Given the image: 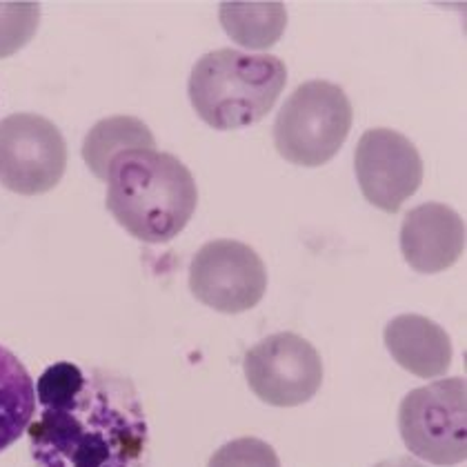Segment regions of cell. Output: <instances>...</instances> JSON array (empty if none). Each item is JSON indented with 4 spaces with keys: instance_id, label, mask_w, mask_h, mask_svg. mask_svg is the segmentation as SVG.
<instances>
[{
    "instance_id": "cell-1",
    "label": "cell",
    "mask_w": 467,
    "mask_h": 467,
    "mask_svg": "<svg viewBox=\"0 0 467 467\" xmlns=\"http://www.w3.org/2000/svg\"><path fill=\"white\" fill-rule=\"evenodd\" d=\"M29 450L36 467H143L147 420L130 379L56 363L36 383Z\"/></svg>"
},
{
    "instance_id": "cell-2",
    "label": "cell",
    "mask_w": 467,
    "mask_h": 467,
    "mask_svg": "<svg viewBox=\"0 0 467 467\" xmlns=\"http://www.w3.org/2000/svg\"><path fill=\"white\" fill-rule=\"evenodd\" d=\"M108 210L125 232L151 245L185 230L198 205L196 181L176 156L127 150L109 162Z\"/></svg>"
},
{
    "instance_id": "cell-3",
    "label": "cell",
    "mask_w": 467,
    "mask_h": 467,
    "mask_svg": "<svg viewBox=\"0 0 467 467\" xmlns=\"http://www.w3.org/2000/svg\"><path fill=\"white\" fill-rule=\"evenodd\" d=\"M285 83L287 67L276 56L216 49L194 65L187 91L201 120L232 131L265 119Z\"/></svg>"
},
{
    "instance_id": "cell-4",
    "label": "cell",
    "mask_w": 467,
    "mask_h": 467,
    "mask_svg": "<svg viewBox=\"0 0 467 467\" xmlns=\"http://www.w3.org/2000/svg\"><path fill=\"white\" fill-rule=\"evenodd\" d=\"M348 94L327 80H309L289 96L274 123V145L292 165L321 167L338 154L352 130Z\"/></svg>"
},
{
    "instance_id": "cell-5",
    "label": "cell",
    "mask_w": 467,
    "mask_h": 467,
    "mask_svg": "<svg viewBox=\"0 0 467 467\" xmlns=\"http://www.w3.org/2000/svg\"><path fill=\"white\" fill-rule=\"evenodd\" d=\"M465 379H441L400 400L399 431L405 448L431 465H461L467 459Z\"/></svg>"
},
{
    "instance_id": "cell-6",
    "label": "cell",
    "mask_w": 467,
    "mask_h": 467,
    "mask_svg": "<svg viewBox=\"0 0 467 467\" xmlns=\"http://www.w3.org/2000/svg\"><path fill=\"white\" fill-rule=\"evenodd\" d=\"M67 167L63 134L45 116L20 111L0 120V185L23 196L54 190Z\"/></svg>"
},
{
    "instance_id": "cell-7",
    "label": "cell",
    "mask_w": 467,
    "mask_h": 467,
    "mask_svg": "<svg viewBox=\"0 0 467 467\" xmlns=\"http://www.w3.org/2000/svg\"><path fill=\"white\" fill-rule=\"evenodd\" d=\"M247 383L263 403L296 408L317 396L323 360L312 343L292 332L272 334L254 345L243 360Z\"/></svg>"
},
{
    "instance_id": "cell-8",
    "label": "cell",
    "mask_w": 467,
    "mask_h": 467,
    "mask_svg": "<svg viewBox=\"0 0 467 467\" xmlns=\"http://www.w3.org/2000/svg\"><path fill=\"white\" fill-rule=\"evenodd\" d=\"M190 289L202 306L216 312H247L265 296V263L245 243L230 238L205 243L192 258Z\"/></svg>"
},
{
    "instance_id": "cell-9",
    "label": "cell",
    "mask_w": 467,
    "mask_h": 467,
    "mask_svg": "<svg viewBox=\"0 0 467 467\" xmlns=\"http://www.w3.org/2000/svg\"><path fill=\"white\" fill-rule=\"evenodd\" d=\"M354 170L368 202L388 214H396L423 182V161L416 145L388 127L368 130L360 136Z\"/></svg>"
},
{
    "instance_id": "cell-10",
    "label": "cell",
    "mask_w": 467,
    "mask_h": 467,
    "mask_svg": "<svg viewBox=\"0 0 467 467\" xmlns=\"http://www.w3.org/2000/svg\"><path fill=\"white\" fill-rule=\"evenodd\" d=\"M400 252L414 272L450 270L465 252V223L443 202H423L410 210L400 225Z\"/></svg>"
},
{
    "instance_id": "cell-11",
    "label": "cell",
    "mask_w": 467,
    "mask_h": 467,
    "mask_svg": "<svg viewBox=\"0 0 467 467\" xmlns=\"http://www.w3.org/2000/svg\"><path fill=\"white\" fill-rule=\"evenodd\" d=\"M385 348L403 369L419 379L443 377L451 365V341L439 323L400 314L385 325Z\"/></svg>"
},
{
    "instance_id": "cell-12",
    "label": "cell",
    "mask_w": 467,
    "mask_h": 467,
    "mask_svg": "<svg viewBox=\"0 0 467 467\" xmlns=\"http://www.w3.org/2000/svg\"><path fill=\"white\" fill-rule=\"evenodd\" d=\"M36 414V385L16 354L0 345V454L25 434Z\"/></svg>"
},
{
    "instance_id": "cell-13",
    "label": "cell",
    "mask_w": 467,
    "mask_h": 467,
    "mask_svg": "<svg viewBox=\"0 0 467 467\" xmlns=\"http://www.w3.org/2000/svg\"><path fill=\"white\" fill-rule=\"evenodd\" d=\"M151 130L134 116H111L99 120L83 140V159L96 179H108L109 162L127 150H154Z\"/></svg>"
},
{
    "instance_id": "cell-14",
    "label": "cell",
    "mask_w": 467,
    "mask_h": 467,
    "mask_svg": "<svg viewBox=\"0 0 467 467\" xmlns=\"http://www.w3.org/2000/svg\"><path fill=\"white\" fill-rule=\"evenodd\" d=\"M218 18L227 36L247 49H270L287 27L283 3H223Z\"/></svg>"
},
{
    "instance_id": "cell-15",
    "label": "cell",
    "mask_w": 467,
    "mask_h": 467,
    "mask_svg": "<svg viewBox=\"0 0 467 467\" xmlns=\"http://www.w3.org/2000/svg\"><path fill=\"white\" fill-rule=\"evenodd\" d=\"M40 23L36 3L0 5V58L16 54L34 38Z\"/></svg>"
},
{
    "instance_id": "cell-16",
    "label": "cell",
    "mask_w": 467,
    "mask_h": 467,
    "mask_svg": "<svg viewBox=\"0 0 467 467\" xmlns=\"http://www.w3.org/2000/svg\"><path fill=\"white\" fill-rule=\"evenodd\" d=\"M207 467H281V461L270 443L243 436L216 450Z\"/></svg>"
},
{
    "instance_id": "cell-17",
    "label": "cell",
    "mask_w": 467,
    "mask_h": 467,
    "mask_svg": "<svg viewBox=\"0 0 467 467\" xmlns=\"http://www.w3.org/2000/svg\"><path fill=\"white\" fill-rule=\"evenodd\" d=\"M374 467H425V465H420L419 461L410 459V456H399V459L383 461V463H379V465H374Z\"/></svg>"
}]
</instances>
